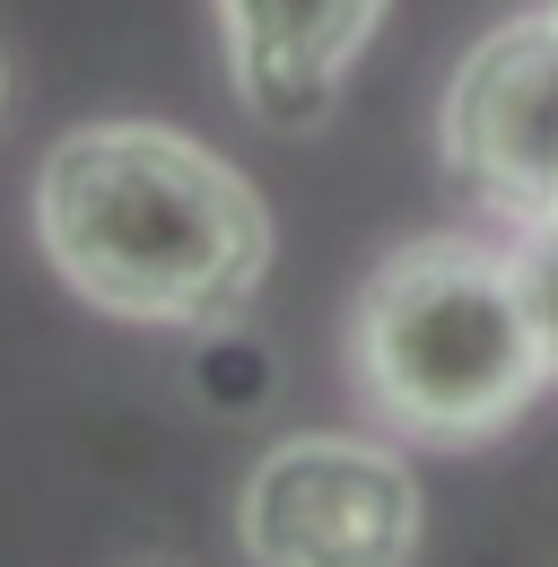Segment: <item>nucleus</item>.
I'll list each match as a JSON object with an SVG mask.
<instances>
[{"label": "nucleus", "instance_id": "obj_1", "mask_svg": "<svg viewBox=\"0 0 558 567\" xmlns=\"http://www.w3.org/2000/svg\"><path fill=\"white\" fill-rule=\"evenodd\" d=\"M35 245L53 280L148 332H227L271 280L254 175L175 123H79L35 166Z\"/></svg>", "mask_w": 558, "mask_h": 567}, {"label": "nucleus", "instance_id": "obj_2", "mask_svg": "<svg viewBox=\"0 0 558 567\" xmlns=\"http://www.w3.org/2000/svg\"><path fill=\"white\" fill-rule=\"evenodd\" d=\"M349 375L402 445H497L550 384L506 245L454 227L393 245L349 306Z\"/></svg>", "mask_w": 558, "mask_h": 567}, {"label": "nucleus", "instance_id": "obj_3", "mask_svg": "<svg viewBox=\"0 0 558 567\" xmlns=\"http://www.w3.org/2000/svg\"><path fill=\"white\" fill-rule=\"evenodd\" d=\"M418 533V472L384 436H279L236 489L254 567H411Z\"/></svg>", "mask_w": 558, "mask_h": 567}, {"label": "nucleus", "instance_id": "obj_4", "mask_svg": "<svg viewBox=\"0 0 558 567\" xmlns=\"http://www.w3.org/2000/svg\"><path fill=\"white\" fill-rule=\"evenodd\" d=\"M445 175L506 227L558 218V18L488 27L445 87Z\"/></svg>", "mask_w": 558, "mask_h": 567}, {"label": "nucleus", "instance_id": "obj_5", "mask_svg": "<svg viewBox=\"0 0 558 567\" xmlns=\"http://www.w3.org/2000/svg\"><path fill=\"white\" fill-rule=\"evenodd\" d=\"M375 27H384V0H218L236 105L279 141L323 132Z\"/></svg>", "mask_w": 558, "mask_h": 567}, {"label": "nucleus", "instance_id": "obj_6", "mask_svg": "<svg viewBox=\"0 0 558 567\" xmlns=\"http://www.w3.org/2000/svg\"><path fill=\"white\" fill-rule=\"evenodd\" d=\"M506 262H515V288H524V315L541 332V358H550V384H558V218H524L506 236Z\"/></svg>", "mask_w": 558, "mask_h": 567}, {"label": "nucleus", "instance_id": "obj_7", "mask_svg": "<svg viewBox=\"0 0 558 567\" xmlns=\"http://www.w3.org/2000/svg\"><path fill=\"white\" fill-rule=\"evenodd\" d=\"M0 114H9V53H0Z\"/></svg>", "mask_w": 558, "mask_h": 567}, {"label": "nucleus", "instance_id": "obj_8", "mask_svg": "<svg viewBox=\"0 0 558 567\" xmlns=\"http://www.w3.org/2000/svg\"><path fill=\"white\" fill-rule=\"evenodd\" d=\"M533 9H550V18H558V0H533Z\"/></svg>", "mask_w": 558, "mask_h": 567}]
</instances>
